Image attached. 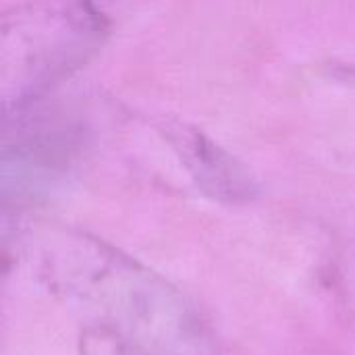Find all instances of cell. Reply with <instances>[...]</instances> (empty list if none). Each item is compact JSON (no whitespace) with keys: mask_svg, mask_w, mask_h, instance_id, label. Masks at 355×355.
I'll list each match as a JSON object with an SVG mask.
<instances>
[{"mask_svg":"<svg viewBox=\"0 0 355 355\" xmlns=\"http://www.w3.org/2000/svg\"><path fill=\"white\" fill-rule=\"evenodd\" d=\"M40 279L94 333L146 355H214L212 335L168 281L119 250L73 231L33 239Z\"/></svg>","mask_w":355,"mask_h":355,"instance_id":"6da1fadb","label":"cell"},{"mask_svg":"<svg viewBox=\"0 0 355 355\" xmlns=\"http://www.w3.org/2000/svg\"><path fill=\"white\" fill-rule=\"evenodd\" d=\"M108 21L92 0H31L0 27V98L23 110L69 79L104 44Z\"/></svg>","mask_w":355,"mask_h":355,"instance_id":"7a4b0ae2","label":"cell"},{"mask_svg":"<svg viewBox=\"0 0 355 355\" xmlns=\"http://www.w3.org/2000/svg\"><path fill=\"white\" fill-rule=\"evenodd\" d=\"M166 133L204 193L220 202H248L258 196V181L252 171L202 131L177 123Z\"/></svg>","mask_w":355,"mask_h":355,"instance_id":"3957f363","label":"cell"},{"mask_svg":"<svg viewBox=\"0 0 355 355\" xmlns=\"http://www.w3.org/2000/svg\"><path fill=\"white\" fill-rule=\"evenodd\" d=\"M335 285H337V293L343 300V306L355 318V243L349 245L337 260Z\"/></svg>","mask_w":355,"mask_h":355,"instance_id":"277c9868","label":"cell"}]
</instances>
